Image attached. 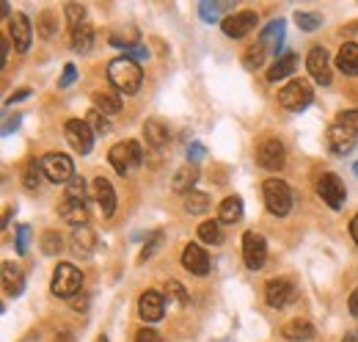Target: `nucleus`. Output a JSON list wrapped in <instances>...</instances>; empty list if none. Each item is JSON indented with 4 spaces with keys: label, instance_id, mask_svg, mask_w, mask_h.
Instances as JSON below:
<instances>
[{
    "label": "nucleus",
    "instance_id": "0eeeda50",
    "mask_svg": "<svg viewBox=\"0 0 358 342\" xmlns=\"http://www.w3.org/2000/svg\"><path fill=\"white\" fill-rule=\"evenodd\" d=\"M256 163L267 171H281L284 163H286V149L278 138H264L259 146H256Z\"/></svg>",
    "mask_w": 358,
    "mask_h": 342
},
{
    "label": "nucleus",
    "instance_id": "603ef678",
    "mask_svg": "<svg viewBox=\"0 0 358 342\" xmlns=\"http://www.w3.org/2000/svg\"><path fill=\"white\" fill-rule=\"evenodd\" d=\"M6 55H8V44H6V39L0 41V63L6 66Z\"/></svg>",
    "mask_w": 358,
    "mask_h": 342
},
{
    "label": "nucleus",
    "instance_id": "de8ad7c7",
    "mask_svg": "<svg viewBox=\"0 0 358 342\" xmlns=\"http://www.w3.org/2000/svg\"><path fill=\"white\" fill-rule=\"evenodd\" d=\"M347 306H350V314H352V317H358V287L350 292V301H347Z\"/></svg>",
    "mask_w": 358,
    "mask_h": 342
},
{
    "label": "nucleus",
    "instance_id": "dca6fc26",
    "mask_svg": "<svg viewBox=\"0 0 358 342\" xmlns=\"http://www.w3.org/2000/svg\"><path fill=\"white\" fill-rule=\"evenodd\" d=\"M138 314H140L146 323L162 320V314H165V301H162V295L154 292V290L143 292V295L138 298Z\"/></svg>",
    "mask_w": 358,
    "mask_h": 342
},
{
    "label": "nucleus",
    "instance_id": "09e8293b",
    "mask_svg": "<svg viewBox=\"0 0 358 342\" xmlns=\"http://www.w3.org/2000/svg\"><path fill=\"white\" fill-rule=\"evenodd\" d=\"M215 14H218V6L201 3V17H204V19H215Z\"/></svg>",
    "mask_w": 358,
    "mask_h": 342
},
{
    "label": "nucleus",
    "instance_id": "72a5a7b5",
    "mask_svg": "<svg viewBox=\"0 0 358 342\" xmlns=\"http://www.w3.org/2000/svg\"><path fill=\"white\" fill-rule=\"evenodd\" d=\"M165 298H168V301H173L176 306H187V301H190L187 290H185V287H182V281H176V279H171V281L165 284Z\"/></svg>",
    "mask_w": 358,
    "mask_h": 342
},
{
    "label": "nucleus",
    "instance_id": "f8f14e48",
    "mask_svg": "<svg viewBox=\"0 0 358 342\" xmlns=\"http://www.w3.org/2000/svg\"><path fill=\"white\" fill-rule=\"evenodd\" d=\"M8 33H11L14 47H17L19 52H28L30 39H33V28H30V19H28L22 11L11 14V19H8Z\"/></svg>",
    "mask_w": 358,
    "mask_h": 342
},
{
    "label": "nucleus",
    "instance_id": "5fc2aeb1",
    "mask_svg": "<svg viewBox=\"0 0 358 342\" xmlns=\"http://www.w3.org/2000/svg\"><path fill=\"white\" fill-rule=\"evenodd\" d=\"M341 342H358V328H355V331H347Z\"/></svg>",
    "mask_w": 358,
    "mask_h": 342
},
{
    "label": "nucleus",
    "instance_id": "49530a36",
    "mask_svg": "<svg viewBox=\"0 0 358 342\" xmlns=\"http://www.w3.org/2000/svg\"><path fill=\"white\" fill-rule=\"evenodd\" d=\"M17 251L19 254L28 251V226H19V232H17Z\"/></svg>",
    "mask_w": 358,
    "mask_h": 342
},
{
    "label": "nucleus",
    "instance_id": "f03ea898",
    "mask_svg": "<svg viewBox=\"0 0 358 342\" xmlns=\"http://www.w3.org/2000/svg\"><path fill=\"white\" fill-rule=\"evenodd\" d=\"M52 295L58 298H72L83 290V273L80 268H74L72 262H61L55 270H52V284H50Z\"/></svg>",
    "mask_w": 358,
    "mask_h": 342
},
{
    "label": "nucleus",
    "instance_id": "8fccbe9b",
    "mask_svg": "<svg viewBox=\"0 0 358 342\" xmlns=\"http://www.w3.org/2000/svg\"><path fill=\"white\" fill-rule=\"evenodd\" d=\"M187 154H190V160H193V163H196V160H198V157H201V154H204V146H201V143H193V146H190V149H187Z\"/></svg>",
    "mask_w": 358,
    "mask_h": 342
},
{
    "label": "nucleus",
    "instance_id": "ea45409f",
    "mask_svg": "<svg viewBox=\"0 0 358 342\" xmlns=\"http://www.w3.org/2000/svg\"><path fill=\"white\" fill-rule=\"evenodd\" d=\"M63 14H66L69 28H77V25H83V22H85V8H83V6H77V3H66V6H63Z\"/></svg>",
    "mask_w": 358,
    "mask_h": 342
},
{
    "label": "nucleus",
    "instance_id": "7c9ffc66",
    "mask_svg": "<svg viewBox=\"0 0 358 342\" xmlns=\"http://www.w3.org/2000/svg\"><path fill=\"white\" fill-rule=\"evenodd\" d=\"M3 284H6V290H8V295H19L22 292V276L17 273V268L11 265V262H3Z\"/></svg>",
    "mask_w": 358,
    "mask_h": 342
},
{
    "label": "nucleus",
    "instance_id": "37998d69",
    "mask_svg": "<svg viewBox=\"0 0 358 342\" xmlns=\"http://www.w3.org/2000/svg\"><path fill=\"white\" fill-rule=\"evenodd\" d=\"M160 240H162V232H154V234L149 237V245H143V251H140V262H146V259H149V256L157 251Z\"/></svg>",
    "mask_w": 358,
    "mask_h": 342
},
{
    "label": "nucleus",
    "instance_id": "b1692460",
    "mask_svg": "<svg viewBox=\"0 0 358 342\" xmlns=\"http://www.w3.org/2000/svg\"><path fill=\"white\" fill-rule=\"evenodd\" d=\"M196 179H198V168H196V163H187V165H182L176 174H173V179H171V188L176 190V193H193V185H196Z\"/></svg>",
    "mask_w": 358,
    "mask_h": 342
},
{
    "label": "nucleus",
    "instance_id": "9d476101",
    "mask_svg": "<svg viewBox=\"0 0 358 342\" xmlns=\"http://www.w3.org/2000/svg\"><path fill=\"white\" fill-rule=\"evenodd\" d=\"M242 259L251 270H259L264 268V259H267V243L262 234L256 232H245L242 234Z\"/></svg>",
    "mask_w": 358,
    "mask_h": 342
},
{
    "label": "nucleus",
    "instance_id": "cd10ccee",
    "mask_svg": "<svg viewBox=\"0 0 358 342\" xmlns=\"http://www.w3.org/2000/svg\"><path fill=\"white\" fill-rule=\"evenodd\" d=\"M91 44H94V28L88 22L72 28V47H74V52H88Z\"/></svg>",
    "mask_w": 358,
    "mask_h": 342
},
{
    "label": "nucleus",
    "instance_id": "2eb2a0df",
    "mask_svg": "<svg viewBox=\"0 0 358 342\" xmlns=\"http://www.w3.org/2000/svg\"><path fill=\"white\" fill-rule=\"evenodd\" d=\"M182 265L185 270H190L193 276H207L209 273V256L198 243H187L182 251Z\"/></svg>",
    "mask_w": 358,
    "mask_h": 342
},
{
    "label": "nucleus",
    "instance_id": "20e7f679",
    "mask_svg": "<svg viewBox=\"0 0 358 342\" xmlns=\"http://www.w3.org/2000/svg\"><path fill=\"white\" fill-rule=\"evenodd\" d=\"M107 160H110V165H113L121 177H127L135 165L143 163V152H140L138 141H121V143H116V146L107 152Z\"/></svg>",
    "mask_w": 358,
    "mask_h": 342
},
{
    "label": "nucleus",
    "instance_id": "79ce46f5",
    "mask_svg": "<svg viewBox=\"0 0 358 342\" xmlns=\"http://www.w3.org/2000/svg\"><path fill=\"white\" fill-rule=\"evenodd\" d=\"M336 124H344V127H350V130H355V132H358V108L339 113V116H336Z\"/></svg>",
    "mask_w": 358,
    "mask_h": 342
},
{
    "label": "nucleus",
    "instance_id": "473e14b6",
    "mask_svg": "<svg viewBox=\"0 0 358 342\" xmlns=\"http://www.w3.org/2000/svg\"><path fill=\"white\" fill-rule=\"evenodd\" d=\"M207 207H209V196H207V193H198V190H193V193H187V196H185V210H187L190 215L207 212Z\"/></svg>",
    "mask_w": 358,
    "mask_h": 342
},
{
    "label": "nucleus",
    "instance_id": "6e6d98bb",
    "mask_svg": "<svg viewBox=\"0 0 358 342\" xmlns=\"http://www.w3.org/2000/svg\"><path fill=\"white\" fill-rule=\"evenodd\" d=\"M96 342H107V339H105V336H99V339H96Z\"/></svg>",
    "mask_w": 358,
    "mask_h": 342
},
{
    "label": "nucleus",
    "instance_id": "4c0bfd02",
    "mask_svg": "<svg viewBox=\"0 0 358 342\" xmlns=\"http://www.w3.org/2000/svg\"><path fill=\"white\" fill-rule=\"evenodd\" d=\"M85 121L91 124V130H94V135H107V132H110V119H107L105 113H99V110H91Z\"/></svg>",
    "mask_w": 358,
    "mask_h": 342
},
{
    "label": "nucleus",
    "instance_id": "a19ab883",
    "mask_svg": "<svg viewBox=\"0 0 358 342\" xmlns=\"http://www.w3.org/2000/svg\"><path fill=\"white\" fill-rule=\"evenodd\" d=\"M66 199L85 201V182H83V177H74V179L66 185Z\"/></svg>",
    "mask_w": 358,
    "mask_h": 342
},
{
    "label": "nucleus",
    "instance_id": "ddd939ff",
    "mask_svg": "<svg viewBox=\"0 0 358 342\" xmlns=\"http://www.w3.org/2000/svg\"><path fill=\"white\" fill-rule=\"evenodd\" d=\"M295 298V287L289 279H270L267 287H264V301L273 306V309H284L289 301Z\"/></svg>",
    "mask_w": 358,
    "mask_h": 342
},
{
    "label": "nucleus",
    "instance_id": "c85d7f7f",
    "mask_svg": "<svg viewBox=\"0 0 358 342\" xmlns=\"http://www.w3.org/2000/svg\"><path fill=\"white\" fill-rule=\"evenodd\" d=\"M264 55H267V47H264V41L259 39L256 44H251V47L245 50V55H242V66H245V69H259V66L264 63Z\"/></svg>",
    "mask_w": 358,
    "mask_h": 342
},
{
    "label": "nucleus",
    "instance_id": "a211bd4d",
    "mask_svg": "<svg viewBox=\"0 0 358 342\" xmlns=\"http://www.w3.org/2000/svg\"><path fill=\"white\" fill-rule=\"evenodd\" d=\"M58 212H61V218L69 221L74 229H77V226H88V223H85V221H88V207H85V201H77V199H66V196H63Z\"/></svg>",
    "mask_w": 358,
    "mask_h": 342
},
{
    "label": "nucleus",
    "instance_id": "f3484780",
    "mask_svg": "<svg viewBox=\"0 0 358 342\" xmlns=\"http://www.w3.org/2000/svg\"><path fill=\"white\" fill-rule=\"evenodd\" d=\"M306 66H308V74H311L317 83H322V86L330 83V61H328V52H325L322 47H314V50L308 52Z\"/></svg>",
    "mask_w": 358,
    "mask_h": 342
},
{
    "label": "nucleus",
    "instance_id": "393cba45",
    "mask_svg": "<svg viewBox=\"0 0 358 342\" xmlns=\"http://www.w3.org/2000/svg\"><path fill=\"white\" fill-rule=\"evenodd\" d=\"M218 221L220 223H237L242 221V199L240 196H226L218 207Z\"/></svg>",
    "mask_w": 358,
    "mask_h": 342
},
{
    "label": "nucleus",
    "instance_id": "6ab92c4d",
    "mask_svg": "<svg viewBox=\"0 0 358 342\" xmlns=\"http://www.w3.org/2000/svg\"><path fill=\"white\" fill-rule=\"evenodd\" d=\"M94 196H96V204H99L102 215H113V210H116V190H113V185L105 177L94 179Z\"/></svg>",
    "mask_w": 358,
    "mask_h": 342
},
{
    "label": "nucleus",
    "instance_id": "c9c22d12",
    "mask_svg": "<svg viewBox=\"0 0 358 342\" xmlns=\"http://www.w3.org/2000/svg\"><path fill=\"white\" fill-rule=\"evenodd\" d=\"M295 22H297L300 30H317L322 17L317 11H295Z\"/></svg>",
    "mask_w": 358,
    "mask_h": 342
},
{
    "label": "nucleus",
    "instance_id": "4468645a",
    "mask_svg": "<svg viewBox=\"0 0 358 342\" xmlns=\"http://www.w3.org/2000/svg\"><path fill=\"white\" fill-rule=\"evenodd\" d=\"M355 141H358V132L355 130H350V127H344V124H330V130H328V146H330V152H336V154H347L352 146H355Z\"/></svg>",
    "mask_w": 358,
    "mask_h": 342
},
{
    "label": "nucleus",
    "instance_id": "423d86ee",
    "mask_svg": "<svg viewBox=\"0 0 358 342\" xmlns=\"http://www.w3.org/2000/svg\"><path fill=\"white\" fill-rule=\"evenodd\" d=\"M63 135L69 141V146L77 152V154H88L91 146H94V130L85 119H69L63 124Z\"/></svg>",
    "mask_w": 358,
    "mask_h": 342
},
{
    "label": "nucleus",
    "instance_id": "5701e85b",
    "mask_svg": "<svg viewBox=\"0 0 358 342\" xmlns=\"http://www.w3.org/2000/svg\"><path fill=\"white\" fill-rule=\"evenodd\" d=\"M143 135H146V143H151L154 149H162V146H168V141H171V132H168V127H165L160 119H149V121L143 124Z\"/></svg>",
    "mask_w": 358,
    "mask_h": 342
},
{
    "label": "nucleus",
    "instance_id": "a18cd8bd",
    "mask_svg": "<svg viewBox=\"0 0 358 342\" xmlns=\"http://www.w3.org/2000/svg\"><path fill=\"white\" fill-rule=\"evenodd\" d=\"M74 77H77V72H74V66H72V63H66V69H63V77L58 80V88H66L69 83H74Z\"/></svg>",
    "mask_w": 358,
    "mask_h": 342
},
{
    "label": "nucleus",
    "instance_id": "4be33fe9",
    "mask_svg": "<svg viewBox=\"0 0 358 342\" xmlns=\"http://www.w3.org/2000/svg\"><path fill=\"white\" fill-rule=\"evenodd\" d=\"M314 325L308 323V320H289L284 328H281V336L284 339H289V342H306V339H314Z\"/></svg>",
    "mask_w": 358,
    "mask_h": 342
},
{
    "label": "nucleus",
    "instance_id": "7ed1b4c3",
    "mask_svg": "<svg viewBox=\"0 0 358 342\" xmlns=\"http://www.w3.org/2000/svg\"><path fill=\"white\" fill-rule=\"evenodd\" d=\"M262 193H264V204L273 215L284 218L289 210H292V190L284 179H264L262 185Z\"/></svg>",
    "mask_w": 358,
    "mask_h": 342
},
{
    "label": "nucleus",
    "instance_id": "4d7b16f0",
    "mask_svg": "<svg viewBox=\"0 0 358 342\" xmlns=\"http://www.w3.org/2000/svg\"><path fill=\"white\" fill-rule=\"evenodd\" d=\"M355 174H358V163H355Z\"/></svg>",
    "mask_w": 358,
    "mask_h": 342
},
{
    "label": "nucleus",
    "instance_id": "c756f323",
    "mask_svg": "<svg viewBox=\"0 0 358 342\" xmlns=\"http://www.w3.org/2000/svg\"><path fill=\"white\" fill-rule=\"evenodd\" d=\"M281 39H284V22H281V19H273V22L262 30V41H264L267 50L275 47V52H278V47H281L278 41H281Z\"/></svg>",
    "mask_w": 358,
    "mask_h": 342
},
{
    "label": "nucleus",
    "instance_id": "9b49d317",
    "mask_svg": "<svg viewBox=\"0 0 358 342\" xmlns=\"http://www.w3.org/2000/svg\"><path fill=\"white\" fill-rule=\"evenodd\" d=\"M256 11H237V14H229V17H223V22H220V28H223V33L226 36H231V39H242V36H248L253 28H256Z\"/></svg>",
    "mask_w": 358,
    "mask_h": 342
},
{
    "label": "nucleus",
    "instance_id": "aec40b11",
    "mask_svg": "<svg viewBox=\"0 0 358 342\" xmlns=\"http://www.w3.org/2000/svg\"><path fill=\"white\" fill-rule=\"evenodd\" d=\"M336 66H339L341 74H347V77H355V74H358V44H355V41L341 44V50H339V55H336Z\"/></svg>",
    "mask_w": 358,
    "mask_h": 342
},
{
    "label": "nucleus",
    "instance_id": "f704fd0d",
    "mask_svg": "<svg viewBox=\"0 0 358 342\" xmlns=\"http://www.w3.org/2000/svg\"><path fill=\"white\" fill-rule=\"evenodd\" d=\"M198 237H201L204 243H209V245L220 243V221H204V223L198 226Z\"/></svg>",
    "mask_w": 358,
    "mask_h": 342
},
{
    "label": "nucleus",
    "instance_id": "412c9836",
    "mask_svg": "<svg viewBox=\"0 0 358 342\" xmlns=\"http://www.w3.org/2000/svg\"><path fill=\"white\" fill-rule=\"evenodd\" d=\"M94 248H96V234L88 226H77L72 232V251L77 256H88V254H94Z\"/></svg>",
    "mask_w": 358,
    "mask_h": 342
},
{
    "label": "nucleus",
    "instance_id": "1a4fd4ad",
    "mask_svg": "<svg viewBox=\"0 0 358 342\" xmlns=\"http://www.w3.org/2000/svg\"><path fill=\"white\" fill-rule=\"evenodd\" d=\"M317 193H319V199H322L330 210H339V207L344 204V196H347L344 182H341L336 174H322V177L317 179Z\"/></svg>",
    "mask_w": 358,
    "mask_h": 342
},
{
    "label": "nucleus",
    "instance_id": "2f4dec72",
    "mask_svg": "<svg viewBox=\"0 0 358 342\" xmlns=\"http://www.w3.org/2000/svg\"><path fill=\"white\" fill-rule=\"evenodd\" d=\"M36 30H39V36H44V39H52L55 30H58L55 14H52V11H41V14L36 17Z\"/></svg>",
    "mask_w": 358,
    "mask_h": 342
},
{
    "label": "nucleus",
    "instance_id": "bb28decb",
    "mask_svg": "<svg viewBox=\"0 0 358 342\" xmlns=\"http://www.w3.org/2000/svg\"><path fill=\"white\" fill-rule=\"evenodd\" d=\"M91 99H94V110H99L105 116H113L121 110V97L116 91H96Z\"/></svg>",
    "mask_w": 358,
    "mask_h": 342
},
{
    "label": "nucleus",
    "instance_id": "6e6552de",
    "mask_svg": "<svg viewBox=\"0 0 358 342\" xmlns=\"http://www.w3.org/2000/svg\"><path fill=\"white\" fill-rule=\"evenodd\" d=\"M41 168H44V174H47L50 182H63V185H69V182L74 179V163H72L66 154H61V152L44 154Z\"/></svg>",
    "mask_w": 358,
    "mask_h": 342
},
{
    "label": "nucleus",
    "instance_id": "c03bdc74",
    "mask_svg": "<svg viewBox=\"0 0 358 342\" xmlns=\"http://www.w3.org/2000/svg\"><path fill=\"white\" fill-rule=\"evenodd\" d=\"M135 342H162V336H160V331H154V328H140V331L135 334Z\"/></svg>",
    "mask_w": 358,
    "mask_h": 342
},
{
    "label": "nucleus",
    "instance_id": "864d4df0",
    "mask_svg": "<svg viewBox=\"0 0 358 342\" xmlns=\"http://www.w3.org/2000/svg\"><path fill=\"white\" fill-rule=\"evenodd\" d=\"M28 94H30V91H28V88H22V91H19V94H14V97H11V99H8V105H14V102H17V99H25V97H28Z\"/></svg>",
    "mask_w": 358,
    "mask_h": 342
},
{
    "label": "nucleus",
    "instance_id": "e433bc0d",
    "mask_svg": "<svg viewBox=\"0 0 358 342\" xmlns=\"http://www.w3.org/2000/svg\"><path fill=\"white\" fill-rule=\"evenodd\" d=\"M39 171H44V168H41L36 160H28V165H25V177H22L25 190H36V188H39V182H41Z\"/></svg>",
    "mask_w": 358,
    "mask_h": 342
},
{
    "label": "nucleus",
    "instance_id": "3c124183",
    "mask_svg": "<svg viewBox=\"0 0 358 342\" xmlns=\"http://www.w3.org/2000/svg\"><path fill=\"white\" fill-rule=\"evenodd\" d=\"M350 234H352V240L358 243V212H355L352 221H350Z\"/></svg>",
    "mask_w": 358,
    "mask_h": 342
},
{
    "label": "nucleus",
    "instance_id": "f257e3e1",
    "mask_svg": "<svg viewBox=\"0 0 358 342\" xmlns=\"http://www.w3.org/2000/svg\"><path fill=\"white\" fill-rule=\"evenodd\" d=\"M107 77L110 83L116 86V91H124V94H135L143 83V69L138 66L135 58L129 55H121V58H113L107 63Z\"/></svg>",
    "mask_w": 358,
    "mask_h": 342
},
{
    "label": "nucleus",
    "instance_id": "58836bf2",
    "mask_svg": "<svg viewBox=\"0 0 358 342\" xmlns=\"http://www.w3.org/2000/svg\"><path fill=\"white\" fill-rule=\"evenodd\" d=\"M61 248H63V240H61V234H58V232H52V229H50V232H44V234H41V251H44V254L55 256Z\"/></svg>",
    "mask_w": 358,
    "mask_h": 342
},
{
    "label": "nucleus",
    "instance_id": "a878e982",
    "mask_svg": "<svg viewBox=\"0 0 358 342\" xmlns=\"http://www.w3.org/2000/svg\"><path fill=\"white\" fill-rule=\"evenodd\" d=\"M297 66V55L295 52H284L281 58H275V63L267 69V80L275 83V80H284L286 74H292Z\"/></svg>",
    "mask_w": 358,
    "mask_h": 342
},
{
    "label": "nucleus",
    "instance_id": "39448f33",
    "mask_svg": "<svg viewBox=\"0 0 358 342\" xmlns=\"http://www.w3.org/2000/svg\"><path fill=\"white\" fill-rule=\"evenodd\" d=\"M311 99H314V88L308 86V80H289L278 91V105L286 110H303Z\"/></svg>",
    "mask_w": 358,
    "mask_h": 342
}]
</instances>
